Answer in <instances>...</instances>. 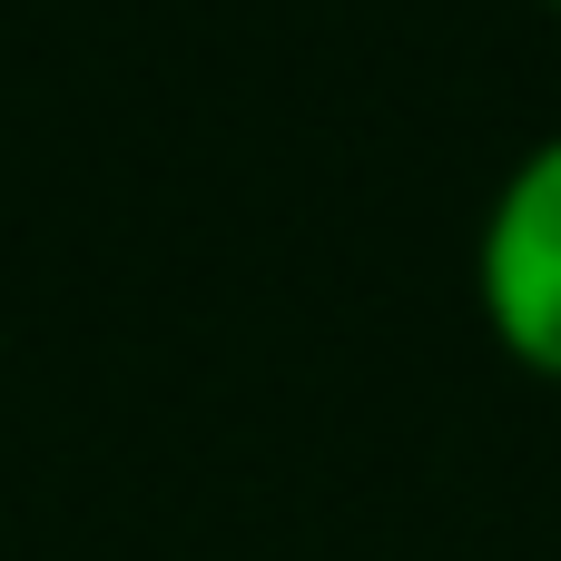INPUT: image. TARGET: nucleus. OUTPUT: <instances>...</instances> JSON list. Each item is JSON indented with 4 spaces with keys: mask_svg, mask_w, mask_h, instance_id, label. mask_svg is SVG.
Instances as JSON below:
<instances>
[{
    "mask_svg": "<svg viewBox=\"0 0 561 561\" xmlns=\"http://www.w3.org/2000/svg\"><path fill=\"white\" fill-rule=\"evenodd\" d=\"M473 306L523 375L561 385V128L503 168L473 217Z\"/></svg>",
    "mask_w": 561,
    "mask_h": 561,
    "instance_id": "nucleus-1",
    "label": "nucleus"
},
{
    "mask_svg": "<svg viewBox=\"0 0 561 561\" xmlns=\"http://www.w3.org/2000/svg\"><path fill=\"white\" fill-rule=\"evenodd\" d=\"M552 10H561V0H552Z\"/></svg>",
    "mask_w": 561,
    "mask_h": 561,
    "instance_id": "nucleus-2",
    "label": "nucleus"
}]
</instances>
